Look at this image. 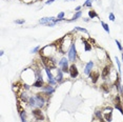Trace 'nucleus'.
Returning a JSON list of instances; mask_svg holds the SVG:
<instances>
[{
	"mask_svg": "<svg viewBox=\"0 0 123 122\" xmlns=\"http://www.w3.org/2000/svg\"><path fill=\"white\" fill-rule=\"evenodd\" d=\"M41 60H42V63L48 69H55L56 67V61L53 58L48 57V56H41Z\"/></svg>",
	"mask_w": 123,
	"mask_h": 122,
	"instance_id": "nucleus-1",
	"label": "nucleus"
},
{
	"mask_svg": "<svg viewBox=\"0 0 123 122\" xmlns=\"http://www.w3.org/2000/svg\"><path fill=\"white\" fill-rule=\"evenodd\" d=\"M76 58H77V51H76V46H75V44H71L70 51H68V60L71 61V62H75Z\"/></svg>",
	"mask_w": 123,
	"mask_h": 122,
	"instance_id": "nucleus-2",
	"label": "nucleus"
},
{
	"mask_svg": "<svg viewBox=\"0 0 123 122\" xmlns=\"http://www.w3.org/2000/svg\"><path fill=\"white\" fill-rule=\"evenodd\" d=\"M67 62H68V60L66 59V58H62L61 61H59V66H61L62 67V72L63 73H70V67H68V65H67Z\"/></svg>",
	"mask_w": 123,
	"mask_h": 122,
	"instance_id": "nucleus-3",
	"label": "nucleus"
},
{
	"mask_svg": "<svg viewBox=\"0 0 123 122\" xmlns=\"http://www.w3.org/2000/svg\"><path fill=\"white\" fill-rule=\"evenodd\" d=\"M33 116H34L36 118V120H38V121L44 120V116H43V114H42L41 110H39V108L33 110Z\"/></svg>",
	"mask_w": 123,
	"mask_h": 122,
	"instance_id": "nucleus-4",
	"label": "nucleus"
},
{
	"mask_svg": "<svg viewBox=\"0 0 123 122\" xmlns=\"http://www.w3.org/2000/svg\"><path fill=\"white\" fill-rule=\"evenodd\" d=\"M115 107L117 110H119V112L123 115V107H122V103H121V100H120L119 96H116V98H115Z\"/></svg>",
	"mask_w": 123,
	"mask_h": 122,
	"instance_id": "nucleus-5",
	"label": "nucleus"
},
{
	"mask_svg": "<svg viewBox=\"0 0 123 122\" xmlns=\"http://www.w3.org/2000/svg\"><path fill=\"white\" fill-rule=\"evenodd\" d=\"M70 74H71V78H76L78 76V69L75 64H71L70 66Z\"/></svg>",
	"mask_w": 123,
	"mask_h": 122,
	"instance_id": "nucleus-6",
	"label": "nucleus"
},
{
	"mask_svg": "<svg viewBox=\"0 0 123 122\" xmlns=\"http://www.w3.org/2000/svg\"><path fill=\"white\" fill-rule=\"evenodd\" d=\"M36 101H37V105L39 107H42L44 105V98H43V96H41V94H37L36 95Z\"/></svg>",
	"mask_w": 123,
	"mask_h": 122,
	"instance_id": "nucleus-7",
	"label": "nucleus"
},
{
	"mask_svg": "<svg viewBox=\"0 0 123 122\" xmlns=\"http://www.w3.org/2000/svg\"><path fill=\"white\" fill-rule=\"evenodd\" d=\"M52 21H55V18H53V17H44V18H41L40 19V24H48V23H51Z\"/></svg>",
	"mask_w": 123,
	"mask_h": 122,
	"instance_id": "nucleus-8",
	"label": "nucleus"
},
{
	"mask_svg": "<svg viewBox=\"0 0 123 122\" xmlns=\"http://www.w3.org/2000/svg\"><path fill=\"white\" fill-rule=\"evenodd\" d=\"M99 77H100V75H99L98 72H91V73L89 74V78L91 79V82H93V83L97 82L98 79H99Z\"/></svg>",
	"mask_w": 123,
	"mask_h": 122,
	"instance_id": "nucleus-9",
	"label": "nucleus"
},
{
	"mask_svg": "<svg viewBox=\"0 0 123 122\" xmlns=\"http://www.w3.org/2000/svg\"><path fill=\"white\" fill-rule=\"evenodd\" d=\"M45 72H46V75L48 77V82H50V84H55L56 80L54 79V77L52 75V73L50 72V69H48V67H45Z\"/></svg>",
	"mask_w": 123,
	"mask_h": 122,
	"instance_id": "nucleus-10",
	"label": "nucleus"
},
{
	"mask_svg": "<svg viewBox=\"0 0 123 122\" xmlns=\"http://www.w3.org/2000/svg\"><path fill=\"white\" fill-rule=\"evenodd\" d=\"M93 66H94V62L93 61H89V62L86 64L85 66V69H84V73L86 74V75H89V74L91 73V69H93Z\"/></svg>",
	"mask_w": 123,
	"mask_h": 122,
	"instance_id": "nucleus-11",
	"label": "nucleus"
},
{
	"mask_svg": "<svg viewBox=\"0 0 123 122\" xmlns=\"http://www.w3.org/2000/svg\"><path fill=\"white\" fill-rule=\"evenodd\" d=\"M108 75H109V67H108V65H106V66L103 69V71H102L101 77H102V79H106V77Z\"/></svg>",
	"mask_w": 123,
	"mask_h": 122,
	"instance_id": "nucleus-12",
	"label": "nucleus"
},
{
	"mask_svg": "<svg viewBox=\"0 0 123 122\" xmlns=\"http://www.w3.org/2000/svg\"><path fill=\"white\" fill-rule=\"evenodd\" d=\"M62 69H58V71H57V78H56V81H58V82H61L62 81V79H63V76H62Z\"/></svg>",
	"mask_w": 123,
	"mask_h": 122,
	"instance_id": "nucleus-13",
	"label": "nucleus"
},
{
	"mask_svg": "<svg viewBox=\"0 0 123 122\" xmlns=\"http://www.w3.org/2000/svg\"><path fill=\"white\" fill-rule=\"evenodd\" d=\"M33 86H35V87H41V86H43V79L42 78H40V79H37V81L33 84Z\"/></svg>",
	"mask_w": 123,
	"mask_h": 122,
	"instance_id": "nucleus-14",
	"label": "nucleus"
},
{
	"mask_svg": "<svg viewBox=\"0 0 123 122\" xmlns=\"http://www.w3.org/2000/svg\"><path fill=\"white\" fill-rule=\"evenodd\" d=\"M82 41H83V43H84V46H85V52L91 51V43L86 41L85 39H82Z\"/></svg>",
	"mask_w": 123,
	"mask_h": 122,
	"instance_id": "nucleus-15",
	"label": "nucleus"
},
{
	"mask_svg": "<svg viewBox=\"0 0 123 122\" xmlns=\"http://www.w3.org/2000/svg\"><path fill=\"white\" fill-rule=\"evenodd\" d=\"M111 116H113V113H111V110H109L108 114H105V115H104V118H105L106 121L111 122Z\"/></svg>",
	"mask_w": 123,
	"mask_h": 122,
	"instance_id": "nucleus-16",
	"label": "nucleus"
},
{
	"mask_svg": "<svg viewBox=\"0 0 123 122\" xmlns=\"http://www.w3.org/2000/svg\"><path fill=\"white\" fill-rule=\"evenodd\" d=\"M28 102H30L31 106H35V105H37V101H36V98H34V97H31V98L28 99Z\"/></svg>",
	"mask_w": 123,
	"mask_h": 122,
	"instance_id": "nucleus-17",
	"label": "nucleus"
},
{
	"mask_svg": "<svg viewBox=\"0 0 123 122\" xmlns=\"http://www.w3.org/2000/svg\"><path fill=\"white\" fill-rule=\"evenodd\" d=\"M101 89H102V91H103L104 93H108V92H109L108 84H107V83H103V84L101 85Z\"/></svg>",
	"mask_w": 123,
	"mask_h": 122,
	"instance_id": "nucleus-18",
	"label": "nucleus"
},
{
	"mask_svg": "<svg viewBox=\"0 0 123 122\" xmlns=\"http://www.w3.org/2000/svg\"><path fill=\"white\" fill-rule=\"evenodd\" d=\"M115 86L117 87L118 91H120V89H121V85H120V78H119V76H117V79H116V82H115Z\"/></svg>",
	"mask_w": 123,
	"mask_h": 122,
	"instance_id": "nucleus-19",
	"label": "nucleus"
},
{
	"mask_svg": "<svg viewBox=\"0 0 123 122\" xmlns=\"http://www.w3.org/2000/svg\"><path fill=\"white\" fill-rule=\"evenodd\" d=\"M43 91H45V92L50 93V94H52L55 89H54L53 86H50V85H48V86H43Z\"/></svg>",
	"mask_w": 123,
	"mask_h": 122,
	"instance_id": "nucleus-20",
	"label": "nucleus"
},
{
	"mask_svg": "<svg viewBox=\"0 0 123 122\" xmlns=\"http://www.w3.org/2000/svg\"><path fill=\"white\" fill-rule=\"evenodd\" d=\"M88 16L91 18V19H93V18L98 17V14H97V13H96L94 10H91V11H89V12H88Z\"/></svg>",
	"mask_w": 123,
	"mask_h": 122,
	"instance_id": "nucleus-21",
	"label": "nucleus"
},
{
	"mask_svg": "<svg viewBox=\"0 0 123 122\" xmlns=\"http://www.w3.org/2000/svg\"><path fill=\"white\" fill-rule=\"evenodd\" d=\"M81 15H82V13L79 11V12H77V14H76V15L73 17V19H71L70 21H74V20H77L78 18H80V17H81Z\"/></svg>",
	"mask_w": 123,
	"mask_h": 122,
	"instance_id": "nucleus-22",
	"label": "nucleus"
},
{
	"mask_svg": "<svg viewBox=\"0 0 123 122\" xmlns=\"http://www.w3.org/2000/svg\"><path fill=\"white\" fill-rule=\"evenodd\" d=\"M101 24H102V26H103L104 30H105L107 33H109V28H108V25H107L106 23H104V22H101Z\"/></svg>",
	"mask_w": 123,
	"mask_h": 122,
	"instance_id": "nucleus-23",
	"label": "nucleus"
},
{
	"mask_svg": "<svg viewBox=\"0 0 123 122\" xmlns=\"http://www.w3.org/2000/svg\"><path fill=\"white\" fill-rule=\"evenodd\" d=\"M63 17H64V13L63 12H60L59 14H58V16H57V19L62 20V19H63Z\"/></svg>",
	"mask_w": 123,
	"mask_h": 122,
	"instance_id": "nucleus-24",
	"label": "nucleus"
},
{
	"mask_svg": "<svg viewBox=\"0 0 123 122\" xmlns=\"http://www.w3.org/2000/svg\"><path fill=\"white\" fill-rule=\"evenodd\" d=\"M96 116L98 117V119H99V120H102V115H101V112L97 110V112H96Z\"/></svg>",
	"mask_w": 123,
	"mask_h": 122,
	"instance_id": "nucleus-25",
	"label": "nucleus"
},
{
	"mask_svg": "<svg viewBox=\"0 0 123 122\" xmlns=\"http://www.w3.org/2000/svg\"><path fill=\"white\" fill-rule=\"evenodd\" d=\"M75 30H77V31H81V32H84V33H87V31H86L85 28H79V26H76V28H75Z\"/></svg>",
	"mask_w": 123,
	"mask_h": 122,
	"instance_id": "nucleus-26",
	"label": "nucleus"
},
{
	"mask_svg": "<svg viewBox=\"0 0 123 122\" xmlns=\"http://www.w3.org/2000/svg\"><path fill=\"white\" fill-rule=\"evenodd\" d=\"M84 6H91V0H86V2L84 3Z\"/></svg>",
	"mask_w": 123,
	"mask_h": 122,
	"instance_id": "nucleus-27",
	"label": "nucleus"
},
{
	"mask_svg": "<svg viewBox=\"0 0 123 122\" xmlns=\"http://www.w3.org/2000/svg\"><path fill=\"white\" fill-rule=\"evenodd\" d=\"M115 59H116V61H117V64H118V69H119V72H121V64H120L119 60H118V58H117V57H116Z\"/></svg>",
	"mask_w": 123,
	"mask_h": 122,
	"instance_id": "nucleus-28",
	"label": "nucleus"
},
{
	"mask_svg": "<svg viewBox=\"0 0 123 122\" xmlns=\"http://www.w3.org/2000/svg\"><path fill=\"white\" fill-rule=\"evenodd\" d=\"M109 20H111V21H115V15H114L113 13H111V14H109Z\"/></svg>",
	"mask_w": 123,
	"mask_h": 122,
	"instance_id": "nucleus-29",
	"label": "nucleus"
},
{
	"mask_svg": "<svg viewBox=\"0 0 123 122\" xmlns=\"http://www.w3.org/2000/svg\"><path fill=\"white\" fill-rule=\"evenodd\" d=\"M116 44H117V45H118V47H119V49H120V51H122V46H121V44H120V42L119 41H118V40H116Z\"/></svg>",
	"mask_w": 123,
	"mask_h": 122,
	"instance_id": "nucleus-30",
	"label": "nucleus"
},
{
	"mask_svg": "<svg viewBox=\"0 0 123 122\" xmlns=\"http://www.w3.org/2000/svg\"><path fill=\"white\" fill-rule=\"evenodd\" d=\"M21 100H22V101H28V98H26L25 94H22V96H21Z\"/></svg>",
	"mask_w": 123,
	"mask_h": 122,
	"instance_id": "nucleus-31",
	"label": "nucleus"
},
{
	"mask_svg": "<svg viewBox=\"0 0 123 122\" xmlns=\"http://www.w3.org/2000/svg\"><path fill=\"white\" fill-rule=\"evenodd\" d=\"M16 23H18V24H22V23H24V19H21V20H16Z\"/></svg>",
	"mask_w": 123,
	"mask_h": 122,
	"instance_id": "nucleus-32",
	"label": "nucleus"
},
{
	"mask_svg": "<svg viewBox=\"0 0 123 122\" xmlns=\"http://www.w3.org/2000/svg\"><path fill=\"white\" fill-rule=\"evenodd\" d=\"M39 49H40V47H39V46H37V47H35V49H32V53H36V52H38V51H39Z\"/></svg>",
	"mask_w": 123,
	"mask_h": 122,
	"instance_id": "nucleus-33",
	"label": "nucleus"
},
{
	"mask_svg": "<svg viewBox=\"0 0 123 122\" xmlns=\"http://www.w3.org/2000/svg\"><path fill=\"white\" fill-rule=\"evenodd\" d=\"M54 1H55V0H48V1H46L45 3H46V4H51V3H53Z\"/></svg>",
	"mask_w": 123,
	"mask_h": 122,
	"instance_id": "nucleus-34",
	"label": "nucleus"
},
{
	"mask_svg": "<svg viewBox=\"0 0 123 122\" xmlns=\"http://www.w3.org/2000/svg\"><path fill=\"white\" fill-rule=\"evenodd\" d=\"M80 8H81V6H77V8H75V11H76V12H79V10H80Z\"/></svg>",
	"mask_w": 123,
	"mask_h": 122,
	"instance_id": "nucleus-35",
	"label": "nucleus"
},
{
	"mask_svg": "<svg viewBox=\"0 0 123 122\" xmlns=\"http://www.w3.org/2000/svg\"><path fill=\"white\" fill-rule=\"evenodd\" d=\"M122 61H123V54H122Z\"/></svg>",
	"mask_w": 123,
	"mask_h": 122,
	"instance_id": "nucleus-36",
	"label": "nucleus"
},
{
	"mask_svg": "<svg viewBox=\"0 0 123 122\" xmlns=\"http://www.w3.org/2000/svg\"><path fill=\"white\" fill-rule=\"evenodd\" d=\"M122 92H123V87H122Z\"/></svg>",
	"mask_w": 123,
	"mask_h": 122,
	"instance_id": "nucleus-37",
	"label": "nucleus"
}]
</instances>
